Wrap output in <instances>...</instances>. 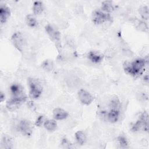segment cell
Instances as JSON below:
<instances>
[{"mask_svg":"<svg viewBox=\"0 0 149 149\" xmlns=\"http://www.w3.org/2000/svg\"><path fill=\"white\" fill-rule=\"evenodd\" d=\"M145 59L138 58L132 62H125L123 63V69L125 71L133 76L141 74L144 70L146 64Z\"/></svg>","mask_w":149,"mask_h":149,"instance_id":"6da1fadb","label":"cell"},{"mask_svg":"<svg viewBox=\"0 0 149 149\" xmlns=\"http://www.w3.org/2000/svg\"><path fill=\"white\" fill-rule=\"evenodd\" d=\"M140 130L145 132H148V115L146 111L141 113L139 119L131 128V131L133 132H137Z\"/></svg>","mask_w":149,"mask_h":149,"instance_id":"7a4b0ae2","label":"cell"},{"mask_svg":"<svg viewBox=\"0 0 149 149\" xmlns=\"http://www.w3.org/2000/svg\"><path fill=\"white\" fill-rule=\"evenodd\" d=\"M29 96L31 98L36 99L38 98L42 92V87L39 81L34 79H29Z\"/></svg>","mask_w":149,"mask_h":149,"instance_id":"3957f363","label":"cell"},{"mask_svg":"<svg viewBox=\"0 0 149 149\" xmlns=\"http://www.w3.org/2000/svg\"><path fill=\"white\" fill-rule=\"evenodd\" d=\"M112 20V17L109 13L101 10H95L92 13V21L95 24H100Z\"/></svg>","mask_w":149,"mask_h":149,"instance_id":"277c9868","label":"cell"},{"mask_svg":"<svg viewBox=\"0 0 149 149\" xmlns=\"http://www.w3.org/2000/svg\"><path fill=\"white\" fill-rule=\"evenodd\" d=\"M10 90L12 98L22 100L23 102L26 101L27 95L24 93V88L20 84H13L10 87Z\"/></svg>","mask_w":149,"mask_h":149,"instance_id":"5b68a950","label":"cell"},{"mask_svg":"<svg viewBox=\"0 0 149 149\" xmlns=\"http://www.w3.org/2000/svg\"><path fill=\"white\" fill-rule=\"evenodd\" d=\"M33 125L31 122L27 119H22L17 126V130L23 136L30 137L33 132Z\"/></svg>","mask_w":149,"mask_h":149,"instance_id":"8992f818","label":"cell"},{"mask_svg":"<svg viewBox=\"0 0 149 149\" xmlns=\"http://www.w3.org/2000/svg\"><path fill=\"white\" fill-rule=\"evenodd\" d=\"M45 30L50 38L54 42H55L57 45L58 44H60L61 34L59 31L57 29H56L55 27L50 24H47L45 27Z\"/></svg>","mask_w":149,"mask_h":149,"instance_id":"52a82bcc","label":"cell"},{"mask_svg":"<svg viewBox=\"0 0 149 149\" xmlns=\"http://www.w3.org/2000/svg\"><path fill=\"white\" fill-rule=\"evenodd\" d=\"M78 98L81 104L85 105H90L94 100V97L87 91L84 89H80L77 93Z\"/></svg>","mask_w":149,"mask_h":149,"instance_id":"ba28073f","label":"cell"},{"mask_svg":"<svg viewBox=\"0 0 149 149\" xmlns=\"http://www.w3.org/2000/svg\"><path fill=\"white\" fill-rule=\"evenodd\" d=\"M11 41L15 48L19 51H22L24 46V38L20 32H15L12 36Z\"/></svg>","mask_w":149,"mask_h":149,"instance_id":"9c48e42d","label":"cell"},{"mask_svg":"<svg viewBox=\"0 0 149 149\" xmlns=\"http://www.w3.org/2000/svg\"><path fill=\"white\" fill-rule=\"evenodd\" d=\"M87 58L92 62L98 63L101 62L104 59V55L100 52L91 51L87 54Z\"/></svg>","mask_w":149,"mask_h":149,"instance_id":"30bf717a","label":"cell"},{"mask_svg":"<svg viewBox=\"0 0 149 149\" xmlns=\"http://www.w3.org/2000/svg\"><path fill=\"white\" fill-rule=\"evenodd\" d=\"M10 15V10L9 7L5 5H1L0 6V22L1 23H5Z\"/></svg>","mask_w":149,"mask_h":149,"instance_id":"8fae6325","label":"cell"},{"mask_svg":"<svg viewBox=\"0 0 149 149\" xmlns=\"http://www.w3.org/2000/svg\"><path fill=\"white\" fill-rule=\"evenodd\" d=\"M53 117L56 120H63L68 116L67 111L61 108H56L52 111Z\"/></svg>","mask_w":149,"mask_h":149,"instance_id":"7c38bea8","label":"cell"},{"mask_svg":"<svg viewBox=\"0 0 149 149\" xmlns=\"http://www.w3.org/2000/svg\"><path fill=\"white\" fill-rule=\"evenodd\" d=\"M23 102H23L22 100L11 97V98L7 101L6 106L9 110L13 111L18 108Z\"/></svg>","mask_w":149,"mask_h":149,"instance_id":"4fadbf2b","label":"cell"},{"mask_svg":"<svg viewBox=\"0 0 149 149\" xmlns=\"http://www.w3.org/2000/svg\"><path fill=\"white\" fill-rule=\"evenodd\" d=\"M119 116V109L111 108L107 115L108 120L111 123H115L118 121Z\"/></svg>","mask_w":149,"mask_h":149,"instance_id":"5bb4252c","label":"cell"},{"mask_svg":"<svg viewBox=\"0 0 149 149\" xmlns=\"http://www.w3.org/2000/svg\"><path fill=\"white\" fill-rule=\"evenodd\" d=\"M101 8L102 11L109 13L115 10V5L111 1H105L101 3Z\"/></svg>","mask_w":149,"mask_h":149,"instance_id":"9a60e30c","label":"cell"},{"mask_svg":"<svg viewBox=\"0 0 149 149\" xmlns=\"http://www.w3.org/2000/svg\"><path fill=\"white\" fill-rule=\"evenodd\" d=\"M13 141L11 137L8 135L3 136L1 141V147L2 148H12L13 147Z\"/></svg>","mask_w":149,"mask_h":149,"instance_id":"2e32d148","label":"cell"},{"mask_svg":"<svg viewBox=\"0 0 149 149\" xmlns=\"http://www.w3.org/2000/svg\"><path fill=\"white\" fill-rule=\"evenodd\" d=\"M44 126L47 130L52 132L56 129L57 123L54 119H48L44 122Z\"/></svg>","mask_w":149,"mask_h":149,"instance_id":"e0dca14e","label":"cell"},{"mask_svg":"<svg viewBox=\"0 0 149 149\" xmlns=\"http://www.w3.org/2000/svg\"><path fill=\"white\" fill-rule=\"evenodd\" d=\"M44 9L43 3L41 1H37L33 3V10L34 15H40L41 14Z\"/></svg>","mask_w":149,"mask_h":149,"instance_id":"ac0fdd59","label":"cell"},{"mask_svg":"<svg viewBox=\"0 0 149 149\" xmlns=\"http://www.w3.org/2000/svg\"><path fill=\"white\" fill-rule=\"evenodd\" d=\"M75 138L77 143L80 145H83L86 141V136L85 134L80 130H79L75 133Z\"/></svg>","mask_w":149,"mask_h":149,"instance_id":"d6986e66","label":"cell"},{"mask_svg":"<svg viewBox=\"0 0 149 149\" xmlns=\"http://www.w3.org/2000/svg\"><path fill=\"white\" fill-rule=\"evenodd\" d=\"M26 23L28 26L31 27H36L38 23L36 18L31 15H27L26 17Z\"/></svg>","mask_w":149,"mask_h":149,"instance_id":"ffe728a7","label":"cell"},{"mask_svg":"<svg viewBox=\"0 0 149 149\" xmlns=\"http://www.w3.org/2000/svg\"><path fill=\"white\" fill-rule=\"evenodd\" d=\"M41 66L46 71H51L54 68V63L51 59H46L42 62Z\"/></svg>","mask_w":149,"mask_h":149,"instance_id":"44dd1931","label":"cell"},{"mask_svg":"<svg viewBox=\"0 0 149 149\" xmlns=\"http://www.w3.org/2000/svg\"><path fill=\"white\" fill-rule=\"evenodd\" d=\"M141 17L144 20H148V8L146 5L141 6L139 10Z\"/></svg>","mask_w":149,"mask_h":149,"instance_id":"7402d4cb","label":"cell"},{"mask_svg":"<svg viewBox=\"0 0 149 149\" xmlns=\"http://www.w3.org/2000/svg\"><path fill=\"white\" fill-rule=\"evenodd\" d=\"M117 140H118V142L119 146H120V147L123 148H126L128 147L129 143L125 137H124L123 136H119L118 137Z\"/></svg>","mask_w":149,"mask_h":149,"instance_id":"603a6c76","label":"cell"},{"mask_svg":"<svg viewBox=\"0 0 149 149\" xmlns=\"http://www.w3.org/2000/svg\"><path fill=\"white\" fill-rule=\"evenodd\" d=\"M136 27L137 29H139V30H141V31H147L148 30L147 24L144 22H143L141 20L138 21Z\"/></svg>","mask_w":149,"mask_h":149,"instance_id":"cb8c5ba5","label":"cell"},{"mask_svg":"<svg viewBox=\"0 0 149 149\" xmlns=\"http://www.w3.org/2000/svg\"><path fill=\"white\" fill-rule=\"evenodd\" d=\"M44 122H45V116L44 115H40L35 122V125L36 126L40 127L44 123Z\"/></svg>","mask_w":149,"mask_h":149,"instance_id":"d4e9b609","label":"cell"},{"mask_svg":"<svg viewBox=\"0 0 149 149\" xmlns=\"http://www.w3.org/2000/svg\"><path fill=\"white\" fill-rule=\"evenodd\" d=\"M62 144L66 148H73L74 147L72 146V144H71L66 139H63L62 141Z\"/></svg>","mask_w":149,"mask_h":149,"instance_id":"484cf974","label":"cell"},{"mask_svg":"<svg viewBox=\"0 0 149 149\" xmlns=\"http://www.w3.org/2000/svg\"><path fill=\"white\" fill-rule=\"evenodd\" d=\"M28 105L30 108H32V110H33V109L35 108V106H34V104L33 103V102L32 101H29V103H28Z\"/></svg>","mask_w":149,"mask_h":149,"instance_id":"4316f807","label":"cell"},{"mask_svg":"<svg viewBox=\"0 0 149 149\" xmlns=\"http://www.w3.org/2000/svg\"><path fill=\"white\" fill-rule=\"evenodd\" d=\"M5 95L3 94V93L2 92H1V95H0V101L1 102H2L4 100H5Z\"/></svg>","mask_w":149,"mask_h":149,"instance_id":"83f0119b","label":"cell"}]
</instances>
